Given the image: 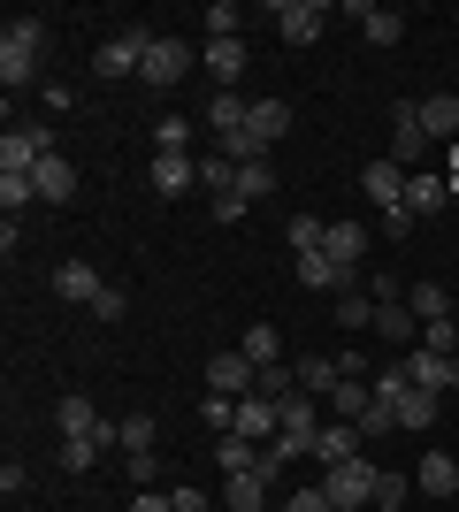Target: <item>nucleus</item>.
Segmentation results:
<instances>
[{
	"instance_id": "obj_1",
	"label": "nucleus",
	"mask_w": 459,
	"mask_h": 512,
	"mask_svg": "<svg viewBox=\"0 0 459 512\" xmlns=\"http://www.w3.org/2000/svg\"><path fill=\"white\" fill-rule=\"evenodd\" d=\"M39 54H46V23L39 16H8V31H0V85L8 92L39 85Z\"/></svg>"
},
{
	"instance_id": "obj_2",
	"label": "nucleus",
	"mask_w": 459,
	"mask_h": 512,
	"mask_svg": "<svg viewBox=\"0 0 459 512\" xmlns=\"http://www.w3.org/2000/svg\"><path fill=\"white\" fill-rule=\"evenodd\" d=\"M153 39H161V31H146V23H123L115 39L92 46V77H100V85H123V77H138V69H146V54H153Z\"/></svg>"
},
{
	"instance_id": "obj_3",
	"label": "nucleus",
	"mask_w": 459,
	"mask_h": 512,
	"mask_svg": "<svg viewBox=\"0 0 459 512\" xmlns=\"http://www.w3.org/2000/svg\"><path fill=\"white\" fill-rule=\"evenodd\" d=\"M375 490H383V467H375L368 451H360V459H345V467H322V497H329L337 512H368Z\"/></svg>"
},
{
	"instance_id": "obj_4",
	"label": "nucleus",
	"mask_w": 459,
	"mask_h": 512,
	"mask_svg": "<svg viewBox=\"0 0 459 512\" xmlns=\"http://www.w3.org/2000/svg\"><path fill=\"white\" fill-rule=\"evenodd\" d=\"M192 69H199V46L176 39V31H161V39H153V54H146V69H138V85H146V92H176Z\"/></svg>"
},
{
	"instance_id": "obj_5",
	"label": "nucleus",
	"mask_w": 459,
	"mask_h": 512,
	"mask_svg": "<svg viewBox=\"0 0 459 512\" xmlns=\"http://www.w3.org/2000/svg\"><path fill=\"white\" fill-rule=\"evenodd\" d=\"M429 146H437V138L421 130V100H398V107H391V146H383V153H391L398 169L414 176V169H421V153H429Z\"/></svg>"
},
{
	"instance_id": "obj_6",
	"label": "nucleus",
	"mask_w": 459,
	"mask_h": 512,
	"mask_svg": "<svg viewBox=\"0 0 459 512\" xmlns=\"http://www.w3.org/2000/svg\"><path fill=\"white\" fill-rule=\"evenodd\" d=\"M46 153H54V130L46 123H16L8 138H0V176H31Z\"/></svg>"
},
{
	"instance_id": "obj_7",
	"label": "nucleus",
	"mask_w": 459,
	"mask_h": 512,
	"mask_svg": "<svg viewBox=\"0 0 459 512\" xmlns=\"http://www.w3.org/2000/svg\"><path fill=\"white\" fill-rule=\"evenodd\" d=\"M268 23L284 31V46H314V39H322V23H329V8H322V0H276Z\"/></svg>"
},
{
	"instance_id": "obj_8",
	"label": "nucleus",
	"mask_w": 459,
	"mask_h": 512,
	"mask_svg": "<svg viewBox=\"0 0 459 512\" xmlns=\"http://www.w3.org/2000/svg\"><path fill=\"white\" fill-rule=\"evenodd\" d=\"M291 276H299V291H314V299H345V291H352V268H337L329 253H299V260H291Z\"/></svg>"
},
{
	"instance_id": "obj_9",
	"label": "nucleus",
	"mask_w": 459,
	"mask_h": 512,
	"mask_svg": "<svg viewBox=\"0 0 459 512\" xmlns=\"http://www.w3.org/2000/svg\"><path fill=\"white\" fill-rule=\"evenodd\" d=\"M322 253L337 260V268H352V276H360V268H368V222H352V214H337V222L322 230Z\"/></svg>"
},
{
	"instance_id": "obj_10",
	"label": "nucleus",
	"mask_w": 459,
	"mask_h": 512,
	"mask_svg": "<svg viewBox=\"0 0 459 512\" xmlns=\"http://www.w3.org/2000/svg\"><path fill=\"white\" fill-rule=\"evenodd\" d=\"M253 383H261V367L245 360V352H215L207 360V390L215 398H253Z\"/></svg>"
},
{
	"instance_id": "obj_11",
	"label": "nucleus",
	"mask_w": 459,
	"mask_h": 512,
	"mask_svg": "<svg viewBox=\"0 0 459 512\" xmlns=\"http://www.w3.org/2000/svg\"><path fill=\"white\" fill-rule=\"evenodd\" d=\"M100 291H108V276H100V268H85V260H62V268H54V299H69V306H100Z\"/></svg>"
},
{
	"instance_id": "obj_12",
	"label": "nucleus",
	"mask_w": 459,
	"mask_h": 512,
	"mask_svg": "<svg viewBox=\"0 0 459 512\" xmlns=\"http://www.w3.org/2000/svg\"><path fill=\"white\" fill-rule=\"evenodd\" d=\"M199 69L215 77V92H238V85H245V39H207Z\"/></svg>"
},
{
	"instance_id": "obj_13",
	"label": "nucleus",
	"mask_w": 459,
	"mask_h": 512,
	"mask_svg": "<svg viewBox=\"0 0 459 512\" xmlns=\"http://www.w3.org/2000/svg\"><path fill=\"white\" fill-rule=\"evenodd\" d=\"M153 192L161 199L199 192V153H153Z\"/></svg>"
},
{
	"instance_id": "obj_14",
	"label": "nucleus",
	"mask_w": 459,
	"mask_h": 512,
	"mask_svg": "<svg viewBox=\"0 0 459 512\" xmlns=\"http://www.w3.org/2000/svg\"><path fill=\"white\" fill-rule=\"evenodd\" d=\"M398 375H406L414 390H437V398L452 390V360H444V352H421V344L406 352V360H398Z\"/></svg>"
},
{
	"instance_id": "obj_15",
	"label": "nucleus",
	"mask_w": 459,
	"mask_h": 512,
	"mask_svg": "<svg viewBox=\"0 0 459 512\" xmlns=\"http://www.w3.org/2000/svg\"><path fill=\"white\" fill-rule=\"evenodd\" d=\"M360 184H368V199H375L383 214H391V207H406V169H398L391 153H383V161H368V176H360Z\"/></svg>"
},
{
	"instance_id": "obj_16",
	"label": "nucleus",
	"mask_w": 459,
	"mask_h": 512,
	"mask_svg": "<svg viewBox=\"0 0 459 512\" xmlns=\"http://www.w3.org/2000/svg\"><path fill=\"white\" fill-rule=\"evenodd\" d=\"M360 428L352 421H322V436H314V459H322V467H345V459H360Z\"/></svg>"
},
{
	"instance_id": "obj_17",
	"label": "nucleus",
	"mask_w": 459,
	"mask_h": 512,
	"mask_svg": "<svg viewBox=\"0 0 459 512\" xmlns=\"http://www.w3.org/2000/svg\"><path fill=\"white\" fill-rule=\"evenodd\" d=\"M238 436H253V444H276V428H284V413H276V398H238Z\"/></svg>"
},
{
	"instance_id": "obj_18",
	"label": "nucleus",
	"mask_w": 459,
	"mask_h": 512,
	"mask_svg": "<svg viewBox=\"0 0 459 512\" xmlns=\"http://www.w3.org/2000/svg\"><path fill=\"white\" fill-rule=\"evenodd\" d=\"M31 184H39V207H62V199L77 192V169H69L62 153H46L39 169H31Z\"/></svg>"
},
{
	"instance_id": "obj_19",
	"label": "nucleus",
	"mask_w": 459,
	"mask_h": 512,
	"mask_svg": "<svg viewBox=\"0 0 459 512\" xmlns=\"http://www.w3.org/2000/svg\"><path fill=\"white\" fill-rule=\"evenodd\" d=\"M245 130H253L261 146H276V138H284V130H291V100H276V92H261V100H253V115H245Z\"/></svg>"
},
{
	"instance_id": "obj_20",
	"label": "nucleus",
	"mask_w": 459,
	"mask_h": 512,
	"mask_svg": "<svg viewBox=\"0 0 459 512\" xmlns=\"http://www.w3.org/2000/svg\"><path fill=\"white\" fill-rule=\"evenodd\" d=\"M414 490H429V497H452V490H459V459H452V451H421Z\"/></svg>"
},
{
	"instance_id": "obj_21",
	"label": "nucleus",
	"mask_w": 459,
	"mask_h": 512,
	"mask_svg": "<svg viewBox=\"0 0 459 512\" xmlns=\"http://www.w3.org/2000/svg\"><path fill=\"white\" fill-rule=\"evenodd\" d=\"M268 490H276V482H268L261 467H253V474H230V482H222V505H230V512H268Z\"/></svg>"
},
{
	"instance_id": "obj_22",
	"label": "nucleus",
	"mask_w": 459,
	"mask_h": 512,
	"mask_svg": "<svg viewBox=\"0 0 459 512\" xmlns=\"http://www.w3.org/2000/svg\"><path fill=\"white\" fill-rule=\"evenodd\" d=\"M352 16H360V39L368 46H398L406 39V16H398V8H368V0H360Z\"/></svg>"
},
{
	"instance_id": "obj_23",
	"label": "nucleus",
	"mask_w": 459,
	"mask_h": 512,
	"mask_svg": "<svg viewBox=\"0 0 459 512\" xmlns=\"http://www.w3.org/2000/svg\"><path fill=\"white\" fill-rule=\"evenodd\" d=\"M437 406H444L437 390H414V383H406L391 413H398V428H414V436H421V428H437Z\"/></svg>"
},
{
	"instance_id": "obj_24",
	"label": "nucleus",
	"mask_w": 459,
	"mask_h": 512,
	"mask_svg": "<svg viewBox=\"0 0 459 512\" xmlns=\"http://www.w3.org/2000/svg\"><path fill=\"white\" fill-rule=\"evenodd\" d=\"M245 115H253V100H245V92H215V100H207V138L245 130Z\"/></svg>"
},
{
	"instance_id": "obj_25",
	"label": "nucleus",
	"mask_w": 459,
	"mask_h": 512,
	"mask_svg": "<svg viewBox=\"0 0 459 512\" xmlns=\"http://www.w3.org/2000/svg\"><path fill=\"white\" fill-rule=\"evenodd\" d=\"M421 130H429V138H459V92H429V100H421Z\"/></svg>"
},
{
	"instance_id": "obj_26",
	"label": "nucleus",
	"mask_w": 459,
	"mask_h": 512,
	"mask_svg": "<svg viewBox=\"0 0 459 512\" xmlns=\"http://www.w3.org/2000/svg\"><path fill=\"white\" fill-rule=\"evenodd\" d=\"M215 459H222V474H253V467H261V444L238 436V428H222V436H215Z\"/></svg>"
},
{
	"instance_id": "obj_27",
	"label": "nucleus",
	"mask_w": 459,
	"mask_h": 512,
	"mask_svg": "<svg viewBox=\"0 0 459 512\" xmlns=\"http://www.w3.org/2000/svg\"><path fill=\"white\" fill-rule=\"evenodd\" d=\"M291 367H299V390H314V398H329V390L345 383V367L329 360V352H306V360H291Z\"/></svg>"
},
{
	"instance_id": "obj_28",
	"label": "nucleus",
	"mask_w": 459,
	"mask_h": 512,
	"mask_svg": "<svg viewBox=\"0 0 459 512\" xmlns=\"http://www.w3.org/2000/svg\"><path fill=\"white\" fill-rule=\"evenodd\" d=\"M375 329H383V344H406V352L421 344V321H414V306H375Z\"/></svg>"
},
{
	"instance_id": "obj_29",
	"label": "nucleus",
	"mask_w": 459,
	"mask_h": 512,
	"mask_svg": "<svg viewBox=\"0 0 459 512\" xmlns=\"http://www.w3.org/2000/svg\"><path fill=\"white\" fill-rule=\"evenodd\" d=\"M406 306H414L421 329H429V321H452V299H444V283H414V291H406Z\"/></svg>"
},
{
	"instance_id": "obj_30",
	"label": "nucleus",
	"mask_w": 459,
	"mask_h": 512,
	"mask_svg": "<svg viewBox=\"0 0 459 512\" xmlns=\"http://www.w3.org/2000/svg\"><path fill=\"white\" fill-rule=\"evenodd\" d=\"M238 352H245L253 367H276V360H284V337H276V329L261 321V329H245V337H238Z\"/></svg>"
},
{
	"instance_id": "obj_31",
	"label": "nucleus",
	"mask_w": 459,
	"mask_h": 512,
	"mask_svg": "<svg viewBox=\"0 0 459 512\" xmlns=\"http://www.w3.org/2000/svg\"><path fill=\"white\" fill-rule=\"evenodd\" d=\"M329 314H337V329H375V299H368V291H345V299H329Z\"/></svg>"
},
{
	"instance_id": "obj_32",
	"label": "nucleus",
	"mask_w": 459,
	"mask_h": 512,
	"mask_svg": "<svg viewBox=\"0 0 459 512\" xmlns=\"http://www.w3.org/2000/svg\"><path fill=\"white\" fill-rule=\"evenodd\" d=\"M322 230H329L322 214H291V222H284V237H291V260H299V253H322Z\"/></svg>"
},
{
	"instance_id": "obj_33",
	"label": "nucleus",
	"mask_w": 459,
	"mask_h": 512,
	"mask_svg": "<svg viewBox=\"0 0 459 512\" xmlns=\"http://www.w3.org/2000/svg\"><path fill=\"white\" fill-rule=\"evenodd\" d=\"M153 153H199L192 123H184V115H161V123H153Z\"/></svg>"
},
{
	"instance_id": "obj_34",
	"label": "nucleus",
	"mask_w": 459,
	"mask_h": 512,
	"mask_svg": "<svg viewBox=\"0 0 459 512\" xmlns=\"http://www.w3.org/2000/svg\"><path fill=\"white\" fill-rule=\"evenodd\" d=\"M429 207H444V184L429 169H414L406 176V214H429Z\"/></svg>"
},
{
	"instance_id": "obj_35",
	"label": "nucleus",
	"mask_w": 459,
	"mask_h": 512,
	"mask_svg": "<svg viewBox=\"0 0 459 512\" xmlns=\"http://www.w3.org/2000/svg\"><path fill=\"white\" fill-rule=\"evenodd\" d=\"M199 184H207V199L230 192V184H238V161H222V153L207 146V153H199Z\"/></svg>"
},
{
	"instance_id": "obj_36",
	"label": "nucleus",
	"mask_w": 459,
	"mask_h": 512,
	"mask_svg": "<svg viewBox=\"0 0 459 512\" xmlns=\"http://www.w3.org/2000/svg\"><path fill=\"white\" fill-rule=\"evenodd\" d=\"M199 23H207V39H238V31H245V8H238V0H215Z\"/></svg>"
},
{
	"instance_id": "obj_37",
	"label": "nucleus",
	"mask_w": 459,
	"mask_h": 512,
	"mask_svg": "<svg viewBox=\"0 0 459 512\" xmlns=\"http://www.w3.org/2000/svg\"><path fill=\"white\" fill-rule=\"evenodd\" d=\"M268 192H276V169H268V161H253V169H238V199H245V207H261Z\"/></svg>"
},
{
	"instance_id": "obj_38",
	"label": "nucleus",
	"mask_w": 459,
	"mask_h": 512,
	"mask_svg": "<svg viewBox=\"0 0 459 512\" xmlns=\"http://www.w3.org/2000/svg\"><path fill=\"white\" fill-rule=\"evenodd\" d=\"M100 451H108V444H92V436H62V467L69 474H92V467H100Z\"/></svg>"
},
{
	"instance_id": "obj_39",
	"label": "nucleus",
	"mask_w": 459,
	"mask_h": 512,
	"mask_svg": "<svg viewBox=\"0 0 459 512\" xmlns=\"http://www.w3.org/2000/svg\"><path fill=\"white\" fill-rule=\"evenodd\" d=\"M0 207H8V222H16L23 207H39V184H31V176H0Z\"/></svg>"
},
{
	"instance_id": "obj_40",
	"label": "nucleus",
	"mask_w": 459,
	"mask_h": 512,
	"mask_svg": "<svg viewBox=\"0 0 459 512\" xmlns=\"http://www.w3.org/2000/svg\"><path fill=\"white\" fill-rule=\"evenodd\" d=\"M115 451H123V459H138V451H153V421H146V413H131V421H123V436H115Z\"/></svg>"
},
{
	"instance_id": "obj_41",
	"label": "nucleus",
	"mask_w": 459,
	"mask_h": 512,
	"mask_svg": "<svg viewBox=\"0 0 459 512\" xmlns=\"http://www.w3.org/2000/svg\"><path fill=\"white\" fill-rule=\"evenodd\" d=\"M131 314V291H123V283H108V291H100V306H92V321H123Z\"/></svg>"
},
{
	"instance_id": "obj_42",
	"label": "nucleus",
	"mask_w": 459,
	"mask_h": 512,
	"mask_svg": "<svg viewBox=\"0 0 459 512\" xmlns=\"http://www.w3.org/2000/svg\"><path fill=\"white\" fill-rule=\"evenodd\" d=\"M207 214H215V222H245L253 207H245V199H238V184H230V192H215V199H207Z\"/></svg>"
},
{
	"instance_id": "obj_43",
	"label": "nucleus",
	"mask_w": 459,
	"mask_h": 512,
	"mask_svg": "<svg viewBox=\"0 0 459 512\" xmlns=\"http://www.w3.org/2000/svg\"><path fill=\"white\" fill-rule=\"evenodd\" d=\"M452 337H459L452 321H429V329H421V352H444V360H452Z\"/></svg>"
},
{
	"instance_id": "obj_44",
	"label": "nucleus",
	"mask_w": 459,
	"mask_h": 512,
	"mask_svg": "<svg viewBox=\"0 0 459 512\" xmlns=\"http://www.w3.org/2000/svg\"><path fill=\"white\" fill-rule=\"evenodd\" d=\"M153 482H161V459H153V451H138V459H131V490H153Z\"/></svg>"
},
{
	"instance_id": "obj_45",
	"label": "nucleus",
	"mask_w": 459,
	"mask_h": 512,
	"mask_svg": "<svg viewBox=\"0 0 459 512\" xmlns=\"http://www.w3.org/2000/svg\"><path fill=\"white\" fill-rule=\"evenodd\" d=\"M284 512H337V505H329V497H322V482H314V490H299Z\"/></svg>"
},
{
	"instance_id": "obj_46",
	"label": "nucleus",
	"mask_w": 459,
	"mask_h": 512,
	"mask_svg": "<svg viewBox=\"0 0 459 512\" xmlns=\"http://www.w3.org/2000/svg\"><path fill=\"white\" fill-rule=\"evenodd\" d=\"M131 512H176L169 490H131Z\"/></svg>"
},
{
	"instance_id": "obj_47",
	"label": "nucleus",
	"mask_w": 459,
	"mask_h": 512,
	"mask_svg": "<svg viewBox=\"0 0 459 512\" xmlns=\"http://www.w3.org/2000/svg\"><path fill=\"white\" fill-rule=\"evenodd\" d=\"M23 482H31V467H23V459H8V467H0V490L23 497Z\"/></svg>"
},
{
	"instance_id": "obj_48",
	"label": "nucleus",
	"mask_w": 459,
	"mask_h": 512,
	"mask_svg": "<svg viewBox=\"0 0 459 512\" xmlns=\"http://www.w3.org/2000/svg\"><path fill=\"white\" fill-rule=\"evenodd\" d=\"M169 505L176 512H207V497H199V490H169Z\"/></svg>"
},
{
	"instance_id": "obj_49",
	"label": "nucleus",
	"mask_w": 459,
	"mask_h": 512,
	"mask_svg": "<svg viewBox=\"0 0 459 512\" xmlns=\"http://www.w3.org/2000/svg\"><path fill=\"white\" fill-rule=\"evenodd\" d=\"M452 390H459V360H452Z\"/></svg>"
}]
</instances>
